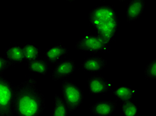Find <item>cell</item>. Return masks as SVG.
<instances>
[{
    "label": "cell",
    "instance_id": "cell-1",
    "mask_svg": "<svg viewBox=\"0 0 156 116\" xmlns=\"http://www.w3.org/2000/svg\"><path fill=\"white\" fill-rule=\"evenodd\" d=\"M36 85V80L29 78L16 86L13 113L16 116H41L45 110L44 96Z\"/></svg>",
    "mask_w": 156,
    "mask_h": 116
},
{
    "label": "cell",
    "instance_id": "cell-2",
    "mask_svg": "<svg viewBox=\"0 0 156 116\" xmlns=\"http://www.w3.org/2000/svg\"><path fill=\"white\" fill-rule=\"evenodd\" d=\"M84 98L83 90L76 84L68 80H63L62 84V99L69 113L76 111L82 104Z\"/></svg>",
    "mask_w": 156,
    "mask_h": 116
},
{
    "label": "cell",
    "instance_id": "cell-3",
    "mask_svg": "<svg viewBox=\"0 0 156 116\" xmlns=\"http://www.w3.org/2000/svg\"><path fill=\"white\" fill-rule=\"evenodd\" d=\"M89 22L94 29L109 25H119L114 9L107 5H99L91 9L89 13Z\"/></svg>",
    "mask_w": 156,
    "mask_h": 116
},
{
    "label": "cell",
    "instance_id": "cell-4",
    "mask_svg": "<svg viewBox=\"0 0 156 116\" xmlns=\"http://www.w3.org/2000/svg\"><path fill=\"white\" fill-rule=\"evenodd\" d=\"M15 88L8 79L0 75V116H13Z\"/></svg>",
    "mask_w": 156,
    "mask_h": 116
},
{
    "label": "cell",
    "instance_id": "cell-5",
    "mask_svg": "<svg viewBox=\"0 0 156 116\" xmlns=\"http://www.w3.org/2000/svg\"><path fill=\"white\" fill-rule=\"evenodd\" d=\"M76 48L78 50L92 53L111 52V48L109 44L106 43L96 35L94 36L87 32L85 33L83 37L77 42Z\"/></svg>",
    "mask_w": 156,
    "mask_h": 116
},
{
    "label": "cell",
    "instance_id": "cell-6",
    "mask_svg": "<svg viewBox=\"0 0 156 116\" xmlns=\"http://www.w3.org/2000/svg\"><path fill=\"white\" fill-rule=\"evenodd\" d=\"M88 88L90 94L100 96L108 92L112 89V83L100 75H94L87 80Z\"/></svg>",
    "mask_w": 156,
    "mask_h": 116
},
{
    "label": "cell",
    "instance_id": "cell-7",
    "mask_svg": "<svg viewBox=\"0 0 156 116\" xmlns=\"http://www.w3.org/2000/svg\"><path fill=\"white\" fill-rule=\"evenodd\" d=\"M76 70V64L72 59L63 60L57 63L51 74V79L58 81L69 76Z\"/></svg>",
    "mask_w": 156,
    "mask_h": 116
},
{
    "label": "cell",
    "instance_id": "cell-8",
    "mask_svg": "<svg viewBox=\"0 0 156 116\" xmlns=\"http://www.w3.org/2000/svg\"><path fill=\"white\" fill-rule=\"evenodd\" d=\"M118 103L111 100H100L90 108L91 114L96 116H111L115 111Z\"/></svg>",
    "mask_w": 156,
    "mask_h": 116
},
{
    "label": "cell",
    "instance_id": "cell-9",
    "mask_svg": "<svg viewBox=\"0 0 156 116\" xmlns=\"http://www.w3.org/2000/svg\"><path fill=\"white\" fill-rule=\"evenodd\" d=\"M68 52L67 47L62 44H58L48 49L44 56V60L48 64L55 65L61 61Z\"/></svg>",
    "mask_w": 156,
    "mask_h": 116
},
{
    "label": "cell",
    "instance_id": "cell-10",
    "mask_svg": "<svg viewBox=\"0 0 156 116\" xmlns=\"http://www.w3.org/2000/svg\"><path fill=\"white\" fill-rule=\"evenodd\" d=\"M108 64V62L105 59L95 56L85 59L81 65V68L88 72H96L105 68Z\"/></svg>",
    "mask_w": 156,
    "mask_h": 116
},
{
    "label": "cell",
    "instance_id": "cell-11",
    "mask_svg": "<svg viewBox=\"0 0 156 116\" xmlns=\"http://www.w3.org/2000/svg\"><path fill=\"white\" fill-rule=\"evenodd\" d=\"M145 5L144 1H131L127 8V19L129 23L136 21L141 15Z\"/></svg>",
    "mask_w": 156,
    "mask_h": 116
},
{
    "label": "cell",
    "instance_id": "cell-12",
    "mask_svg": "<svg viewBox=\"0 0 156 116\" xmlns=\"http://www.w3.org/2000/svg\"><path fill=\"white\" fill-rule=\"evenodd\" d=\"M118 27V26L115 25H109L97 27L95 29V35L109 45V43L114 40L116 29Z\"/></svg>",
    "mask_w": 156,
    "mask_h": 116
},
{
    "label": "cell",
    "instance_id": "cell-13",
    "mask_svg": "<svg viewBox=\"0 0 156 116\" xmlns=\"http://www.w3.org/2000/svg\"><path fill=\"white\" fill-rule=\"evenodd\" d=\"M4 53L6 59L15 65L16 63H22L25 61L23 47L19 45H15L7 48Z\"/></svg>",
    "mask_w": 156,
    "mask_h": 116
},
{
    "label": "cell",
    "instance_id": "cell-14",
    "mask_svg": "<svg viewBox=\"0 0 156 116\" xmlns=\"http://www.w3.org/2000/svg\"><path fill=\"white\" fill-rule=\"evenodd\" d=\"M137 94V91L132 89L129 86H121L117 88L112 92V94L117 100L119 101H126L131 99Z\"/></svg>",
    "mask_w": 156,
    "mask_h": 116
},
{
    "label": "cell",
    "instance_id": "cell-15",
    "mask_svg": "<svg viewBox=\"0 0 156 116\" xmlns=\"http://www.w3.org/2000/svg\"><path fill=\"white\" fill-rule=\"evenodd\" d=\"M27 66L28 70L31 72H37L42 75H46L48 74L49 64L44 59L38 58L34 61L27 62Z\"/></svg>",
    "mask_w": 156,
    "mask_h": 116
},
{
    "label": "cell",
    "instance_id": "cell-16",
    "mask_svg": "<svg viewBox=\"0 0 156 116\" xmlns=\"http://www.w3.org/2000/svg\"><path fill=\"white\" fill-rule=\"evenodd\" d=\"M24 52L25 61L30 62L39 58V56L41 52L40 48L35 46L33 44H25L23 46Z\"/></svg>",
    "mask_w": 156,
    "mask_h": 116
},
{
    "label": "cell",
    "instance_id": "cell-17",
    "mask_svg": "<svg viewBox=\"0 0 156 116\" xmlns=\"http://www.w3.org/2000/svg\"><path fill=\"white\" fill-rule=\"evenodd\" d=\"M69 111L66 105L59 95H55V106L51 116H68Z\"/></svg>",
    "mask_w": 156,
    "mask_h": 116
},
{
    "label": "cell",
    "instance_id": "cell-18",
    "mask_svg": "<svg viewBox=\"0 0 156 116\" xmlns=\"http://www.w3.org/2000/svg\"><path fill=\"white\" fill-rule=\"evenodd\" d=\"M122 110L124 116H137L138 114V108L136 104L131 100L123 101Z\"/></svg>",
    "mask_w": 156,
    "mask_h": 116
},
{
    "label": "cell",
    "instance_id": "cell-19",
    "mask_svg": "<svg viewBox=\"0 0 156 116\" xmlns=\"http://www.w3.org/2000/svg\"><path fill=\"white\" fill-rule=\"evenodd\" d=\"M144 76L147 79L155 80L156 78V60L153 59L148 63L144 70Z\"/></svg>",
    "mask_w": 156,
    "mask_h": 116
},
{
    "label": "cell",
    "instance_id": "cell-20",
    "mask_svg": "<svg viewBox=\"0 0 156 116\" xmlns=\"http://www.w3.org/2000/svg\"><path fill=\"white\" fill-rule=\"evenodd\" d=\"M14 65H15L14 63L0 56V75H2L5 70Z\"/></svg>",
    "mask_w": 156,
    "mask_h": 116
},
{
    "label": "cell",
    "instance_id": "cell-21",
    "mask_svg": "<svg viewBox=\"0 0 156 116\" xmlns=\"http://www.w3.org/2000/svg\"><path fill=\"white\" fill-rule=\"evenodd\" d=\"M137 116H150V115H137Z\"/></svg>",
    "mask_w": 156,
    "mask_h": 116
}]
</instances>
